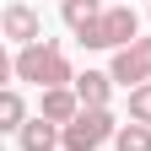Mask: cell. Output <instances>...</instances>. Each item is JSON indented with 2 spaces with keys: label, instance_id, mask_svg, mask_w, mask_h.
<instances>
[{
  "label": "cell",
  "instance_id": "cell-5",
  "mask_svg": "<svg viewBox=\"0 0 151 151\" xmlns=\"http://www.w3.org/2000/svg\"><path fill=\"white\" fill-rule=\"evenodd\" d=\"M0 32H6L16 49H27V43H43V16H38L27 0H11V6L0 11Z\"/></svg>",
  "mask_w": 151,
  "mask_h": 151
},
{
  "label": "cell",
  "instance_id": "cell-7",
  "mask_svg": "<svg viewBox=\"0 0 151 151\" xmlns=\"http://www.w3.org/2000/svg\"><path fill=\"white\" fill-rule=\"evenodd\" d=\"M38 113H43L49 124H70L76 113H81V97H76V86H54V92H43V103H38Z\"/></svg>",
  "mask_w": 151,
  "mask_h": 151
},
{
  "label": "cell",
  "instance_id": "cell-2",
  "mask_svg": "<svg viewBox=\"0 0 151 151\" xmlns=\"http://www.w3.org/2000/svg\"><path fill=\"white\" fill-rule=\"evenodd\" d=\"M135 38H140V16H135V6H108L97 22L81 32V43H86V49H113V54H119V49L135 43Z\"/></svg>",
  "mask_w": 151,
  "mask_h": 151
},
{
  "label": "cell",
  "instance_id": "cell-11",
  "mask_svg": "<svg viewBox=\"0 0 151 151\" xmlns=\"http://www.w3.org/2000/svg\"><path fill=\"white\" fill-rule=\"evenodd\" d=\"M113 146L119 151H151V124H119Z\"/></svg>",
  "mask_w": 151,
  "mask_h": 151
},
{
  "label": "cell",
  "instance_id": "cell-9",
  "mask_svg": "<svg viewBox=\"0 0 151 151\" xmlns=\"http://www.w3.org/2000/svg\"><path fill=\"white\" fill-rule=\"evenodd\" d=\"M108 6H103V0H60V16H65V27L76 32V38H81L92 22H97V16H103Z\"/></svg>",
  "mask_w": 151,
  "mask_h": 151
},
{
  "label": "cell",
  "instance_id": "cell-4",
  "mask_svg": "<svg viewBox=\"0 0 151 151\" xmlns=\"http://www.w3.org/2000/svg\"><path fill=\"white\" fill-rule=\"evenodd\" d=\"M108 76H113L119 86H129V92L146 86V81H151V38H135L129 49H119L113 65H108Z\"/></svg>",
  "mask_w": 151,
  "mask_h": 151
},
{
  "label": "cell",
  "instance_id": "cell-1",
  "mask_svg": "<svg viewBox=\"0 0 151 151\" xmlns=\"http://www.w3.org/2000/svg\"><path fill=\"white\" fill-rule=\"evenodd\" d=\"M11 76L16 81H27L38 92H54V86H76V70L65 60V49L54 43V38H43V43H27L11 54Z\"/></svg>",
  "mask_w": 151,
  "mask_h": 151
},
{
  "label": "cell",
  "instance_id": "cell-6",
  "mask_svg": "<svg viewBox=\"0 0 151 151\" xmlns=\"http://www.w3.org/2000/svg\"><path fill=\"white\" fill-rule=\"evenodd\" d=\"M113 76L108 70H81L76 76V97H81V108H108V97H113Z\"/></svg>",
  "mask_w": 151,
  "mask_h": 151
},
{
  "label": "cell",
  "instance_id": "cell-10",
  "mask_svg": "<svg viewBox=\"0 0 151 151\" xmlns=\"http://www.w3.org/2000/svg\"><path fill=\"white\" fill-rule=\"evenodd\" d=\"M0 129H16V135L27 129V103H22V92H16V86L0 92Z\"/></svg>",
  "mask_w": 151,
  "mask_h": 151
},
{
  "label": "cell",
  "instance_id": "cell-8",
  "mask_svg": "<svg viewBox=\"0 0 151 151\" xmlns=\"http://www.w3.org/2000/svg\"><path fill=\"white\" fill-rule=\"evenodd\" d=\"M16 146H22V151H65V140H60V124H49L43 113H38V119H27V129L16 135Z\"/></svg>",
  "mask_w": 151,
  "mask_h": 151
},
{
  "label": "cell",
  "instance_id": "cell-12",
  "mask_svg": "<svg viewBox=\"0 0 151 151\" xmlns=\"http://www.w3.org/2000/svg\"><path fill=\"white\" fill-rule=\"evenodd\" d=\"M129 124H151V81L129 92Z\"/></svg>",
  "mask_w": 151,
  "mask_h": 151
},
{
  "label": "cell",
  "instance_id": "cell-3",
  "mask_svg": "<svg viewBox=\"0 0 151 151\" xmlns=\"http://www.w3.org/2000/svg\"><path fill=\"white\" fill-rule=\"evenodd\" d=\"M113 135H119V124H113V113H108V108H81V113L60 129L65 151H97V146L113 140Z\"/></svg>",
  "mask_w": 151,
  "mask_h": 151
}]
</instances>
